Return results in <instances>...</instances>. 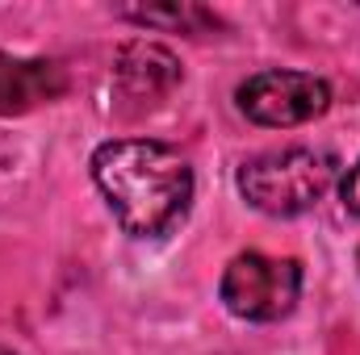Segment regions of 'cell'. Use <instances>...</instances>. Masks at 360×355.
<instances>
[{
	"label": "cell",
	"instance_id": "1",
	"mask_svg": "<svg viewBox=\"0 0 360 355\" xmlns=\"http://www.w3.org/2000/svg\"><path fill=\"white\" fill-rule=\"evenodd\" d=\"M92 180L130 239H164L188 217L193 168L155 138H109L89 159Z\"/></svg>",
	"mask_w": 360,
	"mask_h": 355
},
{
	"label": "cell",
	"instance_id": "2",
	"mask_svg": "<svg viewBox=\"0 0 360 355\" xmlns=\"http://www.w3.org/2000/svg\"><path fill=\"white\" fill-rule=\"evenodd\" d=\"M340 176V159L319 147H285V151H264L239 163L235 184L239 196L269 213V217H297L314 209Z\"/></svg>",
	"mask_w": 360,
	"mask_h": 355
},
{
	"label": "cell",
	"instance_id": "3",
	"mask_svg": "<svg viewBox=\"0 0 360 355\" xmlns=\"http://www.w3.org/2000/svg\"><path fill=\"white\" fill-rule=\"evenodd\" d=\"M218 297L243 322H281L302 297V264L264 251H243L226 264Z\"/></svg>",
	"mask_w": 360,
	"mask_h": 355
},
{
	"label": "cell",
	"instance_id": "4",
	"mask_svg": "<svg viewBox=\"0 0 360 355\" xmlns=\"http://www.w3.org/2000/svg\"><path fill=\"white\" fill-rule=\"evenodd\" d=\"M239 113L256 126H269V130H293V126H306L314 117H323L331 109V84L323 76H310V72H256L248 76L239 92Z\"/></svg>",
	"mask_w": 360,
	"mask_h": 355
},
{
	"label": "cell",
	"instance_id": "5",
	"mask_svg": "<svg viewBox=\"0 0 360 355\" xmlns=\"http://www.w3.org/2000/svg\"><path fill=\"white\" fill-rule=\"evenodd\" d=\"M180 80H184L180 59L168 46L134 38L113 59V105L122 117H139V113L164 105L176 92Z\"/></svg>",
	"mask_w": 360,
	"mask_h": 355
},
{
	"label": "cell",
	"instance_id": "6",
	"mask_svg": "<svg viewBox=\"0 0 360 355\" xmlns=\"http://www.w3.org/2000/svg\"><path fill=\"white\" fill-rule=\"evenodd\" d=\"M68 92V72L51 59H17L0 51V117L34 113Z\"/></svg>",
	"mask_w": 360,
	"mask_h": 355
},
{
	"label": "cell",
	"instance_id": "7",
	"mask_svg": "<svg viewBox=\"0 0 360 355\" xmlns=\"http://www.w3.org/2000/svg\"><path fill=\"white\" fill-rule=\"evenodd\" d=\"M126 21L147 25V29H172V34H188V38H205L214 29H222V21L201 8V4H155V8H122Z\"/></svg>",
	"mask_w": 360,
	"mask_h": 355
},
{
	"label": "cell",
	"instance_id": "8",
	"mask_svg": "<svg viewBox=\"0 0 360 355\" xmlns=\"http://www.w3.org/2000/svg\"><path fill=\"white\" fill-rule=\"evenodd\" d=\"M340 201H344V209H348L352 217H360V159L344 172V180H340Z\"/></svg>",
	"mask_w": 360,
	"mask_h": 355
},
{
	"label": "cell",
	"instance_id": "9",
	"mask_svg": "<svg viewBox=\"0 0 360 355\" xmlns=\"http://www.w3.org/2000/svg\"><path fill=\"white\" fill-rule=\"evenodd\" d=\"M0 355H17V351H13V347H4V343H0Z\"/></svg>",
	"mask_w": 360,
	"mask_h": 355
},
{
	"label": "cell",
	"instance_id": "10",
	"mask_svg": "<svg viewBox=\"0 0 360 355\" xmlns=\"http://www.w3.org/2000/svg\"><path fill=\"white\" fill-rule=\"evenodd\" d=\"M356 267H360V251H356Z\"/></svg>",
	"mask_w": 360,
	"mask_h": 355
}]
</instances>
